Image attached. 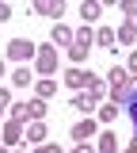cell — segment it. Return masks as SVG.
I'll return each mask as SVG.
<instances>
[{"instance_id":"cell-9","label":"cell","mask_w":137,"mask_h":153,"mask_svg":"<svg viewBox=\"0 0 137 153\" xmlns=\"http://www.w3.org/2000/svg\"><path fill=\"white\" fill-rule=\"evenodd\" d=\"M23 138H27V142H34V146H42V142L50 138V130H46V123H31V126H27V134H23Z\"/></svg>"},{"instance_id":"cell-31","label":"cell","mask_w":137,"mask_h":153,"mask_svg":"<svg viewBox=\"0 0 137 153\" xmlns=\"http://www.w3.org/2000/svg\"><path fill=\"white\" fill-rule=\"evenodd\" d=\"M0 153H8V149H4V146H0Z\"/></svg>"},{"instance_id":"cell-25","label":"cell","mask_w":137,"mask_h":153,"mask_svg":"<svg viewBox=\"0 0 137 153\" xmlns=\"http://www.w3.org/2000/svg\"><path fill=\"white\" fill-rule=\"evenodd\" d=\"M4 107H12V96H8V88H0V119H4Z\"/></svg>"},{"instance_id":"cell-3","label":"cell","mask_w":137,"mask_h":153,"mask_svg":"<svg viewBox=\"0 0 137 153\" xmlns=\"http://www.w3.org/2000/svg\"><path fill=\"white\" fill-rule=\"evenodd\" d=\"M34 65H38V76H50L53 69H57V50H53V46H38Z\"/></svg>"},{"instance_id":"cell-29","label":"cell","mask_w":137,"mask_h":153,"mask_svg":"<svg viewBox=\"0 0 137 153\" xmlns=\"http://www.w3.org/2000/svg\"><path fill=\"white\" fill-rule=\"evenodd\" d=\"M69 153H92V149H88V146H76V149H69Z\"/></svg>"},{"instance_id":"cell-18","label":"cell","mask_w":137,"mask_h":153,"mask_svg":"<svg viewBox=\"0 0 137 153\" xmlns=\"http://www.w3.org/2000/svg\"><path fill=\"white\" fill-rule=\"evenodd\" d=\"M53 92H57V84H53L50 76H42V80H38V100H50Z\"/></svg>"},{"instance_id":"cell-2","label":"cell","mask_w":137,"mask_h":153,"mask_svg":"<svg viewBox=\"0 0 137 153\" xmlns=\"http://www.w3.org/2000/svg\"><path fill=\"white\" fill-rule=\"evenodd\" d=\"M34 54H38V46H34V42H27V38H12V42H8V61H15V65L31 61Z\"/></svg>"},{"instance_id":"cell-28","label":"cell","mask_w":137,"mask_h":153,"mask_svg":"<svg viewBox=\"0 0 137 153\" xmlns=\"http://www.w3.org/2000/svg\"><path fill=\"white\" fill-rule=\"evenodd\" d=\"M122 153H137V138H133V142H130V146H126Z\"/></svg>"},{"instance_id":"cell-11","label":"cell","mask_w":137,"mask_h":153,"mask_svg":"<svg viewBox=\"0 0 137 153\" xmlns=\"http://www.w3.org/2000/svg\"><path fill=\"white\" fill-rule=\"evenodd\" d=\"M80 16H84V23H95V19L103 16V4H95V0H84V4H80Z\"/></svg>"},{"instance_id":"cell-4","label":"cell","mask_w":137,"mask_h":153,"mask_svg":"<svg viewBox=\"0 0 137 153\" xmlns=\"http://www.w3.org/2000/svg\"><path fill=\"white\" fill-rule=\"evenodd\" d=\"M31 12H34V16H65V4H61V0H34V4H31Z\"/></svg>"},{"instance_id":"cell-13","label":"cell","mask_w":137,"mask_h":153,"mask_svg":"<svg viewBox=\"0 0 137 153\" xmlns=\"http://www.w3.org/2000/svg\"><path fill=\"white\" fill-rule=\"evenodd\" d=\"M69 107H76V111H95V100H92V96H73V100H69Z\"/></svg>"},{"instance_id":"cell-8","label":"cell","mask_w":137,"mask_h":153,"mask_svg":"<svg viewBox=\"0 0 137 153\" xmlns=\"http://www.w3.org/2000/svg\"><path fill=\"white\" fill-rule=\"evenodd\" d=\"M0 138H4V149H8V146H15V142H23V126L8 119V123H4V134H0Z\"/></svg>"},{"instance_id":"cell-26","label":"cell","mask_w":137,"mask_h":153,"mask_svg":"<svg viewBox=\"0 0 137 153\" xmlns=\"http://www.w3.org/2000/svg\"><path fill=\"white\" fill-rule=\"evenodd\" d=\"M0 19H12V4H4V0H0Z\"/></svg>"},{"instance_id":"cell-22","label":"cell","mask_w":137,"mask_h":153,"mask_svg":"<svg viewBox=\"0 0 137 153\" xmlns=\"http://www.w3.org/2000/svg\"><path fill=\"white\" fill-rule=\"evenodd\" d=\"M69 57H73V61H84V57H88V50H84V46H76V42H73V46H69Z\"/></svg>"},{"instance_id":"cell-32","label":"cell","mask_w":137,"mask_h":153,"mask_svg":"<svg viewBox=\"0 0 137 153\" xmlns=\"http://www.w3.org/2000/svg\"><path fill=\"white\" fill-rule=\"evenodd\" d=\"M12 153H23V149H12Z\"/></svg>"},{"instance_id":"cell-6","label":"cell","mask_w":137,"mask_h":153,"mask_svg":"<svg viewBox=\"0 0 137 153\" xmlns=\"http://www.w3.org/2000/svg\"><path fill=\"white\" fill-rule=\"evenodd\" d=\"M12 123H38V119H34V107H31V100H27V103H12Z\"/></svg>"},{"instance_id":"cell-10","label":"cell","mask_w":137,"mask_h":153,"mask_svg":"<svg viewBox=\"0 0 137 153\" xmlns=\"http://www.w3.org/2000/svg\"><path fill=\"white\" fill-rule=\"evenodd\" d=\"M53 46H73V38H76V31H69V27H65V23H57V27H53Z\"/></svg>"},{"instance_id":"cell-21","label":"cell","mask_w":137,"mask_h":153,"mask_svg":"<svg viewBox=\"0 0 137 153\" xmlns=\"http://www.w3.org/2000/svg\"><path fill=\"white\" fill-rule=\"evenodd\" d=\"M31 107H34V119L42 123V119H46V100H38V96H34V100H31Z\"/></svg>"},{"instance_id":"cell-14","label":"cell","mask_w":137,"mask_h":153,"mask_svg":"<svg viewBox=\"0 0 137 153\" xmlns=\"http://www.w3.org/2000/svg\"><path fill=\"white\" fill-rule=\"evenodd\" d=\"M107 80H111V88H122V84H126V80H130V73H126V69H122V65H114V69H111V73H107Z\"/></svg>"},{"instance_id":"cell-27","label":"cell","mask_w":137,"mask_h":153,"mask_svg":"<svg viewBox=\"0 0 137 153\" xmlns=\"http://www.w3.org/2000/svg\"><path fill=\"white\" fill-rule=\"evenodd\" d=\"M126 73H133V76H137V54H130V69H126Z\"/></svg>"},{"instance_id":"cell-19","label":"cell","mask_w":137,"mask_h":153,"mask_svg":"<svg viewBox=\"0 0 137 153\" xmlns=\"http://www.w3.org/2000/svg\"><path fill=\"white\" fill-rule=\"evenodd\" d=\"M88 96H92V100H95V107H99V100H103V96H107V84H103V80H99V76H95V84H92V88H88Z\"/></svg>"},{"instance_id":"cell-30","label":"cell","mask_w":137,"mask_h":153,"mask_svg":"<svg viewBox=\"0 0 137 153\" xmlns=\"http://www.w3.org/2000/svg\"><path fill=\"white\" fill-rule=\"evenodd\" d=\"M4 69H8V65H4V57H0V76H4Z\"/></svg>"},{"instance_id":"cell-24","label":"cell","mask_w":137,"mask_h":153,"mask_svg":"<svg viewBox=\"0 0 137 153\" xmlns=\"http://www.w3.org/2000/svg\"><path fill=\"white\" fill-rule=\"evenodd\" d=\"M126 107H130V123H133V134H137V96L126 103Z\"/></svg>"},{"instance_id":"cell-5","label":"cell","mask_w":137,"mask_h":153,"mask_svg":"<svg viewBox=\"0 0 137 153\" xmlns=\"http://www.w3.org/2000/svg\"><path fill=\"white\" fill-rule=\"evenodd\" d=\"M65 80H69V88H92V84H95V76L88 73V69H69Z\"/></svg>"},{"instance_id":"cell-1","label":"cell","mask_w":137,"mask_h":153,"mask_svg":"<svg viewBox=\"0 0 137 153\" xmlns=\"http://www.w3.org/2000/svg\"><path fill=\"white\" fill-rule=\"evenodd\" d=\"M118 8H122V27H118L114 35H118V42H122V46H133V38H137V4L133 0H122V4H118Z\"/></svg>"},{"instance_id":"cell-7","label":"cell","mask_w":137,"mask_h":153,"mask_svg":"<svg viewBox=\"0 0 137 153\" xmlns=\"http://www.w3.org/2000/svg\"><path fill=\"white\" fill-rule=\"evenodd\" d=\"M69 138H76L80 146H84V142H88V138H95V123H92V119H80L76 126H73V130H69Z\"/></svg>"},{"instance_id":"cell-16","label":"cell","mask_w":137,"mask_h":153,"mask_svg":"<svg viewBox=\"0 0 137 153\" xmlns=\"http://www.w3.org/2000/svg\"><path fill=\"white\" fill-rule=\"evenodd\" d=\"M95 42H99V46H114V42H118V35L111 31V27H99V31H95Z\"/></svg>"},{"instance_id":"cell-15","label":"cell","mask_w":137,"mask_h":153,"mask_svg":"<svg viewBox=\"0 0 137 153\" xmlns=\"http://www.w3.org/2000/svg\"><path fill=\"white\" fill-rule=\"evenodd\" d=\"M73 42H76V46H84V50H88V46L95 42V31H92V27H80V31H76V38H73Z\"/></svg>"},{"instance_id":"cell-17","label":"cell","mask_w":137,"mask_h":153,"mask_svg":"<svg viewBox=\"0 0 137 153\" xmlns=\"http://www.w3.org/2000/svg\"><path fill=\"white\" fill-rule=\"evenodd\" d=\"M31 80H34V73H31V69H15V73H12V84H19V88H27V84H31Z\"/></svg>"},{"instance_id":"cell-23","label":"cell","mask_w":137,"mask_h":153,"mask_svg":"<svg viewBox=\"0 0 137 153\" xmlns=\"http://www.w3.org/2000/svg\"><path fill=\"white\" fill-rule=\"evenodd\" d=\"M34 153H61V146H53V142H42V146H34Z\"/></svg>"},{"instance_id":"cell-12","label":"cell","mask_w":137,"mask_h":153,"mask_svg":"<svg viewBox=\"0 0 137 153\" xmlns=\"http://www.w3.org/2000/svg\"><path fill=\"white\" fill-rule=\"evenodd\" d=\"M99 153H118V134H99Z\"/></svg>"},{"instance_id":"cell-20","label":"cell","mask_w":137,"mask_h":153,"mask_svg":"<svg viewBox=\"0 0 137 153\" xmlns=\"http://www.w3.org/2000/svg\"><path fill=\"white\" fill-rule=\"evenodd\" d=\"M99 119H103V123H114V119H118V107H114V103L99 107Z\"/></svg>"}]
</instances>
